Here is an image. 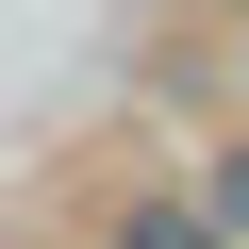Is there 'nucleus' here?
Masks as SVG:
<instances>
[{
	"mask_svg": "<svg viewBox=\"0 0 249 249\" xmlns=\"http://www.w3.org/2000/svg\"><path fill=\"white\" fill-rule=\"evenodd\" d=\"M133 249H216V216H166V199H150V216H133Z\"/></svg>",
	"mask_w": 249,
	"mask_h": 249,
	"instance_id": "nucleus-1",
	"label": "nucleus"
}]
</instances>
